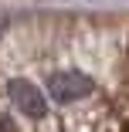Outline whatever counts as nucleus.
<instances>
[{
  "instance_id": "nucleus-1",
  "label": "nucleus",
  "mask_w": 129,
  "mask_h": 132,
  "mask_svg": "<svg viewBox=\"0 0 129 132\" xmlns=\"http://www.w3.org/2000/svg\"><path fill=\"white\" fill-rule=\"evenodd\" d=\"M95 92V81L82 71H55L48 78V95L61 102V105H71V102H82Z\"/></svg>"
},
{
  "instance_id": "nucleus-2",
  "label": "nucleus",
  "mask_w": 129,
  "mask_h": 132,
  "mask_svg": "<svg viewBox=\"0 0 129 132\" xmlns=\"http://www.w3.org/2000/svg\"><path fill=\"white\" fill-rule=\"evenodd\" d=\"M7 95H10V102L17 105L20 115H27V119H44V115H48V98H44V92H41L34 81H27V78H14V81L7 85Z\"/></svg>"
}]
</instances>
